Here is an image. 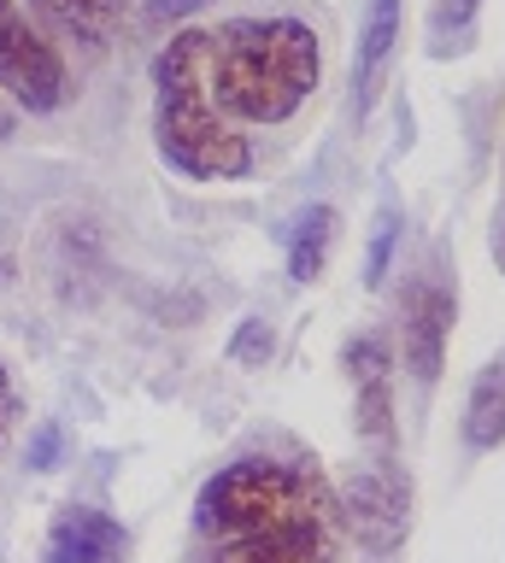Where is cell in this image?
<instances>
[{"label":"cell","instance_id":"1","mask_svg":"<svg viewBox=\"0 0 505 563\" xmlns=\"http://www.w3.org/2000/svg\"><path fill=\"white\" fill-rule=\"evenodd\" d=\"M200 563H336L341 510L318 464L248 452L195 499Z\"/></svg>","mask_w":505,"mask_h":563},{"label":"cell","instance_id":"2","mask_svg":"<svg viewBox=\"0 0 505 563\" xmlns=\"http://www.w3.org/2000/svg\"><path fill=\"white\" fill-rule=\"evenodd\" d=\"M323 47L300 18H235L212 30L206 88L230 123H288L318 95Z\"/></svg>","mask_w":505,"mask_h":563},{"label":"cell","instance_id":"3","mask_svg":"<svg viewBox=\"0 0 505 563\" xmlns=\"http://www.w3.org/2000/svg\"><path fill=\"white\" fill-rule=\"evenodd\" d=\"M206 53L212 30H183L171 35L153 59V141L171 170L195 183H235L253 170V147L230 118L218 112L206 88Z\"/></svg>","mask_w":505,"mask_h":563},{"label":"cell","instance_id":"4","mask_svg":"<svg viewBox=\"0 0 505 563\" xmlns=\"http://www.w3.org/2000/svg\"><path fill=\"white\" fill-rule=\"evenodd\" d=\"M0 88L36 118L72 100V65H65L59 42L30 24L19 0H0Z\"/></svg>","mask_w":505,"mask_h":563},{"label":"cell","instance_id":"5","mask_svg":"<svg viewBox=\"0 0 505 563\" xmlns=\"http://www.w3.org/2000/svg\"><path fill=\"white\" fill-rule=\"evenodd\" d=\"M336 510H341V528L364 545V552L388 558L411 534V475L399 470L394 457L364 464L336 487Z\"/></svg>","mask_w":505,"mask_h":563},{"label":"cell","instance_id":"6","mask_svg":"<svg viewBox=\"0 0 505 563\" xmlns=\"http://www.w3.org/2000/svg\"><path fill=\"white\" fill-rule=\"evenodd\" d=\"M452 317H459V299L441 276H417V288L406 294V311H399V346H406V369L424 387H435L447 358V334Z\"/></svg>","mask_w":505,"mask_h":563},{"label":"cell","instance_id":"7","mask_svg":"<svg viewBox=\"0 0 505 563\" xmlns=\"http://www.w3.org/2000/svg\"><path fill=\"white\" fill-rule=\"evenodd\" d=\"M347 376H353V417L359 434H371L376 446L394 440V358L376 334H359L347 346Z\"/></svg>","mask_w":505,"mask_h":563},{"label":"cell","instance_id":"8","mask_svg":"<svg viewBox=\"0 0 505 563\" xmlns=\"http://www.w3.org/2000/svg\"><path fill=\"white\" fill-rule=\"evenodd\" d=\"M47 563H130V534L107 510L72 505L47 528Z\"/></svg>","mask_w":505,"mask_h":563},{"label":"cell","instance_id":"9","mask_svg":"<svg viewBox=\"0 0 505 563\" xmlns=\"http://www.w3.org/2000/svg\"><path fill=\"white\" fill-rule=\"evenodd\" d=\"M30 7L59 42H72L83 53L112 47L118 24H124V0H30Z\"/></svg>","mask_w":505,"mask_h":563},{"label":"cell","instance_id":"10","mask_svg":"<svg viewBox=\"0 0 505 563\" xmlns=\"http://www.w3.org/2000/svg\"><path fill=\"white\" fill-rule=\"evenodd\" d=\"M336 235H341V211L336 206H306L300 218H294V235H288V276L294 282H318Z\"/></svg>","mask_w":505,"mask_h":563},{"label":"cell","instance_id":"11","mask_svg":"<svg viewBox=\"0 0 505 563\" xmlns=\"http://www.w3.org/2000/svg\"><path fill=\"white\" fill-rule=\"evenodd\" d=\"M464 446L494 452L505 446V364H487L464 399Z\"/></svg>","mask_w":505,"mask_h":563},{"label":"cell","instance_id":"12","mask_svg":"<svg viewBox=\"0 0 505 563\" xmlns=\"http://www.w3.org/2000/svg\"><path fill=\"white\" fill-rule=\"evenodd\" d=\"M394 35H399V0H371L364 35H359V100L376 88L382 65H388V53H394Z\"/></svg>","mask_w":505,"mask_h":563},{"label":"cell","instance_id":"13","mask_svg":"<svg viewBox=\"0 0 505 563\" xmlns=\"http://www.w3.org/2000/svg\"><path fill=\"white\" fill-rule=\"evenodd\" d=\"M394 235H399V211H382L376 229H371V258H364V282H376L388 276V258H394Z\"/></svg>","mask_w":505,"mask_h":563},{"label":"cell","instance_id":"14","mask_svg":"<svg viewBox=\"0 0 505 563\" xmlns=\"http://www.w3.org/2000/svg\"><path fill=\"white\" fill-rule=\"evenodd\" d=\"M271 352H276V334H271V323H259V317H248L230 341V358H241V364H265Z\"/></svg>","mask_w":505,"mask_h":563},{"label":"cell","instance_id":"15","mask_svg":"<svg viewBox=\"0 0 505 563\" xmlns=\"http://www.w3.org/2000/svg\"><path fill=\"white\" fill-rule=\"evenodd\" d=\"M59 457V422H42L36 440H30V470H54Z\"/></svg>","mask_w":505,"mask_h":563},{"label":"cell","instance_id":"16","mask_svg":"<svg viewBox=\"0 0 505 563\" xmlns=\"http://www.w3.org/2000/svg\"><path fill=\"white\" fill-rule=\"evenodd\" d=\"M12 422H19V387H12V369L0 358V440H7Z\"/></svg>","mask_w":505,"mask_h":563},{"label":"cell","instance_id":"17","mask_svg":"<svg viewBox=\"0 0 505 563\" xmlns=\"http://www.w3.org/2000/svg\"><path fill=\"white\" fill-rule=\"evenodd\" d=\"M476 7H482V0H441V30H447V24L464 30L470 18H476Z\"/></svg>","mask_w":505,"mask_h":563},{"label":"cell","instance_id":"18","mask_svg":"<svg viewBox=\"0 0 505 563\" xmlns=\"http://www.w3.org/2000/svg\"><path fill=\"white\" fill-rule=\"evenodd\" d=\"M200 7H206V0H147V18H160V24H165V18H188Z\"/></svg>","mask_w":505,"mask_h":563},{"label":"cell","instance_id":"19","mask_svg":"<svg viewBox=\"0 0 505 563\" xmlns=\"http://www.w3.org/2000/svg\"><path fill=\"white\" fill-rule=\"evenodd\" d=\"M494 258L505 264V223H499V235H494Z\"/></svg>","mask_w":505,"mask_h":563}]
</instances>
